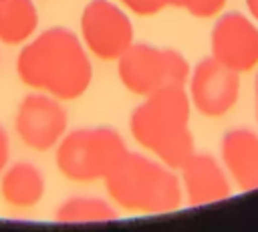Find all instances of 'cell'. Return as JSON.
<instances>
[{
  "label": "cell",
  "mask_w": 258,
  "mask_h": 232,
  "mask_svg": "<svg viewBox=\"0 0 258 232\" xmlns=\"http://www.w3.org/2000/svg\"><path fill=\"white\" fill-rule=\"evenodd\" d=\"M85 46L103 61H117L133 44L129 16L109 0H91L81 14Z\"/></svg>",
  "instance_id": "8992f818"
},
{
  "label": "cell",
  "mask_w": 258,
  "mask_h": 232,
  "mask_svg": "<svg viewBox=\"0 0 258 232\" xmlns=\"http://www.w3.org/2000/svg\"><path fill=\"white\" fill-rule=\"evenodd\" d=\"M0 194L4 202L12 208H32L44 196V176L36 165L28 161H18L2 171Z\"/></svg>",
  "instance_id": "7c38bea8"
},
{
  "label": "cell",
  "mask_w": 258,
  "mask_h": 232,
  "mask_svg": "<svg viewBox=\"0 0 258 232\" xmlns=\"http://www.w3.org/2000/svg\"><path fill=\"white\" fill-rule=\"evenodd\" d=\"M111 200L133 214H167L181 206L179 178L165 163L127 151L105 178Z\"/></svg>",
  "instance_id": "3957f363"
},
{
  "label": "cell",
  "mask_w": 258,
  "mask_h": 232,
  "mask_svg": "<svg viewBox=\"0 0 258 232\" xmlns=\"http://www.w3.org/2000/svg\"><path fill=\"white\" fill-rule=\"evenodd\" d=\"M161 2V6L165 8V6H173V8H181V0H159Z\"/></svg>",
  "instance_id": "d6986e66"
},
{
  "label": "cell",
  "mask_w": 258,
  "mask_h": 232,
  "mask_svg": "<svg viewBox=\"0 0 258 232\" xmlns=\"http://www.w3.org/2000/svg\"><path fill=\"white\" fill-rule=\"evenodd\" d=\"M14 129L24 145L34 151L52 149L67 131V111L56 97L48 93H30L26 95L14 119Z\"/></svg>",
  "instance_id": "52a82bcc"
},
{
  "label": "cell",
  "mask_w": 258,
  "mask_h": 232,
  "mask_svg": "<svg viewBox=\"0 0 258 232\" xmlns=\"http://www.w3.org/2000/svg\"><path fill=\"white\" fill-rule=\"evenodd\" d=\"M16 73L26 87L58 101L81 97L93 81V67L83 42L64 26L46 28L24 44L16 59Z\"/></svg>",
  "instance_id": "6da1fadb"
},
{
  "label": "cell",
  "mask_w": 258,
  "mask_h": 232,
  "mask_svg": "<svg viewBox=\"0 0 258 232\" xmlns=\"http://www.w3.org/2000/svg\"><path fill=\"white\" fill-rule=\"evenodd\" d=\"M212 56L236 73H248L258 65V26L242 12H226L218 18L210 36Z\"/></svg>",
  "instance_id": "9c48e42d"
},
{
  "label": "cell",
  "mask_w": 258,
  "mask_h": 232,
  "mask_svg": "<svg viewBox=\"0 0 258 232\" xmlns=\"http://www.w3.org/2000/svg\"><path fill=\"white\" fill-rule=\"evenodd\" d=\"M240 95V73L228 69L218 59H202L189 75L191 107L206 117H222Z\"/></svg>",
  "instance_id": "ba28073f"
},
{
  "label": "cell",
  "mask_w": 258,
  "mask_h": 232,
  "mask_svg": "<svg viewBox=\"0 0 258 232\" xmlns=\"http://www.w3.org/2000/svg\"><path fill=\"white\" fill-rule=\"evenodd\" d=\"M222 161L242 192L258 190V133L238 127L222 137Z\"/></svg>",
  "instance_id": "8fae6325"
},
{
  "label": "cell",
  "mask_w": 258,
  "mask_h": 232,
  "mask_svg": "<svg viewBox=\"0 0 258 232\" xmlns=\"http://www.w3.org/2000/svg\"><path fill=\"white\" fill-rule=\"evenodd\" d=\"M226 6V0H181V8L198 18H212Z\"/></svg>",
  "instance_id": "9a60e30c"
},
{
  "label": "cell",
  "mask_w": 258,
  "mask_h": 232,
  "mask_svg": "<svg viewBox=\"0 0 258 232\" xmlns=\"http://www.w3.org/2000/svg\"><path fill=\"white\" fill-rule=\"evenodd\" d=\"M256 119H258V77H256Z\"/></svg>",
  "instance_id": "ffe728a7"
},
{
  "label": "cell",
  "mask_w": 258,
  "mask_h": 232,
  "mask_svg": "<svg viewBox=\"0 0 258 232\" xmlns=\"http://www.w3.org/2000/svg\"><path fill=\"white\" fill-rule=\"evenodd\" d=\"M179 169L189 206L222 202L232 194V186L224 167L210 153H194Z\"/></svg>",
  "instance_id": "30bf717a"
},
{
  "label": "cell",
  "mask_w": 258,
  "mask_h": 232,
  "mask_svg": "<svg viewBox=\"0 0 258 232\" xmlns=\"http://www.w3.org/2000/svg\"><path fill=\"white\" fill-rule=\"evenodd\" d=\"M0 2H2V0H0Z\"/></svg>",
  "instance_id": "44dd1931"
},
{
  "label": "cell",
  "mask_w": 258,
  "mask_h": 232,
  "mask_svg": "<svg viewBox=\"0 0 258 232\" xmlns=\"http://www.w3.org/2000/svg\"><path fill=\"white\" fill-rule=\"evenodd\" d=\"M127 151L113 127H81L58 141L54 161L67 180L95 182L105 180Z\"/></svg>",
  "instance_id": "277c9868"
},
{
  "label": "cell",
  "mask_w": 258,
  "mask_h": 232,
  "mask_svg": "<svg viewBox=\"0 0 258 232\" xmlns=\"http://www.w3.org/2000/svg\"><path fill=\"white\" fill-rule=\"evenodd\" d=\"M117 210L93 196H73L67 198L56 210H54V222L60 224H79V222H111L117 220Z\"/></svg>",
  "instance_id": "5bb4252c"
},
{
  "label": "cell",
  "mask_w": 258,
  "mask_h": 232,
  "mask_svg": "<svg viewBox=\"0 0 258 232\" xmlns=\"http://www.w3.org/2000/svg\"><path fill=\"white\" fill-rule=\"evenodd\" d=\"M246 6L250 10V14L254 16V20L258 22V0H246Z\"/></svg>",
  "instance_id": "ac0fdd59"
},
{
  "label": "cell",
  "mask_w": 258,
  "mask_h": 232,
  "mask_svg": "<svg viewBox=\"0 0 258 232\" xmlns=\"http://www.w3.org/2000/svg\"><path fill=\"white\" fill-rule=\"evenodd\" d=\"M38 12L32 0H2L0 2V42L22 44L34 34Z\"/></svg>",
  "instance_id": "4fadbf2b"
},
{
  "label": "cell",
  "mask_w": 258,
  "mask_h": 232,
  "mask_svg": "<svg viewBox=\"0 0 258 232\" xmlns=\"http://www.w3.org/2000/svg\"><path fill=\"white\" fill-rule=\"evenodd\" d=\"M131 12L139 14V16H151V14H157L163 6L159 0H121Z\"/></svg>",
  "instance_id": "2e32d148"
},
{
  "label": "cell",
  "mask_w": 258,
  "mask_h": 232,
  "mask_svg": "<svg viewBox=\"0 0 258 232\" xmlns=\"http://www.w3.org/2000/svg\"><path fill=\"white\" fill-rule=\"evenodd\" d=\"M191 101L183 87H165L151 93L133 109L129 131L133 139L147 151H153L161 163L179 169L194 153V137L189 131Z\"/></svg>",
  "instance_id": "7a4b0ae2"
},
{
  "label": "cell",
  "mask_w": 258,
  "mask_h": 232,
  "mask_svg": "<svg viewBox=\"0 0 258 232\" xmlns=\"http://www.w3.org/2000/svg\"><path fill=\"white\" fill-rule=\"evenodd\" d=\"M117 73L127 91L149 97L165 87H183L189 79V65L173 48L133 42L117 59Z\"/></svg>",
  "instance_id": "5b68a950"
},
{
  "label": "cell",
  "mask_w": 258,
  "mask_h": 232,
  "mask_svg": "<svg viewBox=\"0 0 258 232\" xmlns=\"http://www.w3.org/2000/svg\"><path fill=\"white\" fill-rule=\"evenodd\" d=\"M8 157H10V139H8V133L4 131V127L0 125V173L6 169Z\"/></svg>",
  "instance_id": "e0dca14e"
}]
</instances>
